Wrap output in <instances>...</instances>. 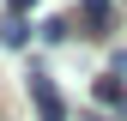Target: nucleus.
<instances>
[{
  "label": "nucleus",
  "instance_id": "obj_4",
  "mask_svg": "<svg viewBox=\"0 0 127 121\" xmlns=\"http://www.w3.org/2000/svg\"><path fill=\"white\" fill-rule=\"evenodd\" d=\"M91 97H97V109H115V115H127V91H121L115 79H97V85H91Z\"/></svg>",
  "mask_w": 127,
  "mask_h": 121
},
{
  "label": "nucleus",
  "instance_id": "obj_5",
  "mask_svg": "<svg viewBox=\"0 0 127 121\" xmlns=\"http://www.w3.org/2000/svg\"><path fill=\"white\" fill-rule=\"evenodd\" d=\"M36 30H42V42H61V36H67V18H42Z\"/></svg>",
  "mask_w": 127,
  "mask_h": 121
},
{
  "label": "nucleus",
  "instance_id": "obj_6",
  "mask_svg": "<svg viewBox=\"0 0 127 121\" xmlns=\"http://www.w3.org/2000/svg\"><path fill=\"white\" fill-rule=\"evenodd\" d=\"M24 6H30V0H6V12H24Z\"/></svg>",
  "mask_w": 127,
  "mask_h": 121
},
{
  "label": "nucleus",
  "instance_id": "obj_2",
  "mask_svg": "<svg viewBox=\"0 0 127 121\" xmlns=\"http://www.w3.org/2000/svg\"><path fill=\"white\" fill-rule=\"evenodd\" d=\"M0 42H6V49H24V42H30L24 12H0Z\"/></svg>",
  "mask_w": 127,
  "mask_h": 121
},
{
  "label": "nucleus",
  "instance_id": "obj_1",
  "mask_svg": "<svg viewBox=\"0 0 127 121\" xmlns=\"http://www.w3.org/2000/svg\"><path fill=\"white\" fill-rule=\"evenodd\" d=\"M30 79V103H36V121H67V97L42 79V73H24Z\"/></svg>",
  "mask_w": 127,
  "mask_h": 121
},
{
  "label": "nucleus",
  "instance_id": "obj_3",
  "mask_svg": "<svg viewBox=\"0 0 127 121\" xmlns=\"http://www.w3.org/2000/svg\"><path fill=\"white\" fill-rule=\"evenodd\" d=\"M79 12H85V24L97 30V36H103L109 24H115V0H79Z\"/></svg>",
  "mask_w": 127,
  "mask_h": 121
}]
</instances>
